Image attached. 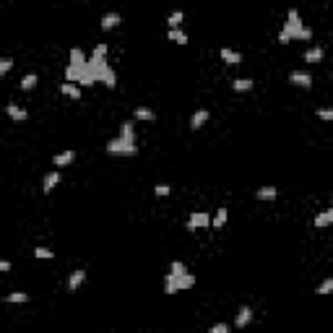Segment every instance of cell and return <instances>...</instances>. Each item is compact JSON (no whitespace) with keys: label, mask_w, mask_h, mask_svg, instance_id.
I'll return each instance as SVG.
<instances>
[{"label":"cell","mask_w":333,"mask_h":333,"mask_svg":"<svg viewBox=\"0 0 333 333\" xmlns=\"http://www.w3.org/2000/svg\"><path fill=\"white\" fill-rule=\"evenodd\" d=\"M276 196H279V190H276L273 185H263V188L255 190V198L258 200H273Z\"/></svg>","instance_id":"cell-15"},{"label":"cell","mask_w":333,"mask_h":333,"mask_svg":"<svg viewBox=\"0 0 333 333\" xmlns=\"http://www.w3.org/2000/svg\"><path fill=\"white\" fill-rule=\"evenodd\" d=\"M208 224H211V216L206 214V211H193L190 219H188L190 232H196V229H208Z\"/></svg>","instance_id":"cell-4"},{"label":"cell","mask_w":333,"mask_h":333,"mask_svg":"<svg viewBox=\"0 0 333 333\" xmlns=\"http://www.w3.org/2000/svg\"><path fill=\"white\" fill-rule=\"evenodd\" d=\"M34 258H39V261H52L55 250H50V247H34Z\"/></svg>","instance_id":"cell-24"},{"label":"cell","mask_w":333,"mask_h":333,"mask_svg":"<svg viewBox=\"0 0 333 333\" xmlns=\"http://www.w3.org/2000/svg\"><path fill=\"white\" fill-rule=\"evenodd\" d=\"M83 281H86V271L83 268H76V271L70 273V279H68V292H78Z\"/></svg>","instance_id":"cell-12"},{"label":"cell","mask_w":333,"mask_h":333,"mask_svg":"<svg viewBox=\"0 0 333 333\" xmlns=\"http://www.w3.org/2000/svg\"><path fill=\"white\" fill-rule=\"evenodd\" d=\"M331 292H333V276H328V279L318 286V289H315V294H320V297H326V294H331Z\"/></svg>","instance_id":"cell-27"},{"label":"cell","mask_w":333,"mask_h":333,"mask_svg":"<svg viewBox=\"0 0 333 333\" xmlns=\"http://www.w3.org/2000/svg\"><path fill=\"white\" fill-rule=\"evenodd\" d=\"M58 185H60V172L52 169V172H47V174L42 177V193L47 196V193H52L55 188H58Z\"/></svg>","instance_id":"cell-8"},{"label":"cell","mask_w":333,"mask_h":333,"mask_svg":"<svg viewBox=\"0 0 333 333\" xmlns=\"http://www.w3.org/2000/svg\"><path fill=\"white\" fill-rule=\"evenodd\" d=\"M196 286V276H193L190 271L188 273H166V279H164V292L166 294H177V292H188Z\"/></svg>","instance_id":"cell-3"},{"label":"cell","mask_w":333,"mask_h":333,"mask_svg":"<svg viewBox=\"0 0 333 333\" xmlns=\"http://www.w3.org/2000/svg\"><path fill=\"white\" fill-rule=\"evenodd\" d=\"M0 271H3V273L11 271V261H0Z\"/></svg>","instance_id":"cell-32"},{"label":"cell","mask_w":333,"mask_h":333,"mask_svg":"<svg viewBox=\"0 0 333 333\" xmlns=\"http://www.w3.org/2000/svg\"><path fill=\"white\" fill-rule=\"evenodd\" d=\"M208 117H211V112H208L206 107L196 109V112H193V117H190V131H200V128L208 123Z\"/></svg>","instance_id":"cell-6"},{"label":"cell","mask_w":333,"mask_h":333,"mask_svg":"<svg viewBox=\"0 0 333 333\" xmlns=\"http://www.w3.org/2000/svg\"><path fill=\"white\" fill-rule=\"evenodd\" d=\"M120 21H123V18H120V13H117V11H109V13L101 16L99 26H101L104 32H112V29H117V26H120Z\"/></svg>","instance_id":"cell-10"},{"label":"cell","mask_w":333,"mask_h":333,"mask_svg":"<svg viewBox=\"0 0 333 333\" xmlns=\"http://www.w3.org/2000/svg\"><path fill=\"white\" fill-rule=\"evenodd\" d=\"M289 83L292 86H300V89H310L312 86V76L307 70H292L289 73Z\"/></svg>","instance_id":"cell-5"},{"label":"cell","mask_w":333,"mask_h":333,"mask_svg":"<svg viewBox=\"0 0 333 333\" xmlns=\"http://www.w3.org/2000/svg\"><path fill=\"white\" fill-rule=\"evenodd\" d=\"M60 94L68 99H81V83L76 81H63L60 83Z\"/></svg>","instance_id":"cell-9"},{"label":"cell","mask_w":333,"mask_h":333,"mask_svg":"<svg viewBox=\"0 0 333 333\" xmlns=\"http://www.w3.org/2000/svg\"><path fill=\"white\" fill-rule=\"evenodd\" d=\"M169 193H172V188H169V185H164V182L154 185V196H156V198H166Z\"/></svg>","instance_id":"cell-28"},{"label":"cell","mask_w":333,"mask_h":333,"mask_svg":"<svg viewBox=\"0 0 333 333\" xmlns=\"http://www.w3.org/2000/svg\"><path fill=\"white\" fill-rule=\"evenodd\" d=\"M315 115H318V120H323V123H333V107H318Z\"/></svg>","instance_id":"cell-25"},{"label":"cell","mask_w":333,"mask_h":333,"mask_svg":"<svg viewBox=\"0 0 333 333\" xmlns=\"http://www.w3.org/2000/svg\"><path fill=\"white\" fill-rule=\"evenodd\" d=\"M312 227L315 229H326V227H331V219H328V211H320V214L312 219Z\"/></svg>","instance_id":"cell-23"},{"label":"cell","mask_w":333,"mask_h":333,"mask_svg":"<svg viewBox=\"0 0 333 333\" xmlns=\"http://www.w3.org/2000/svg\"><path fill=\"white\" fill-rule=\"evenodd\" d=\"M36 81H39V78H36V73H26L18 86H21V91H32V89L36 86Z\"/></svg>","instance_id":"cell-21"},{"label":"cell","mask_w":333,"mask_h":333,"mask_svg":"<svg viewBox=\"0 0 333 333\" xmlns=\"http://www.w3.org/2000/svg\"><path fill=\"white\" fill-rule=\"evenodd\" d=\"M232 89L237 91V94H245V91L253 89V81L250 78H237V81H232Z\"/></svg>","instance_id":"cell-22"},{"label":"cell","mask_w":333,"mask_h":333,"mask_svg":"<svg viewBox=\"0 0 333 333\" xmlns=\"http://www.w3.org/2000/svg\"><path fill=\"white\" fill-rule=\"evenodd\" d=\"M169 273H177V276L180 273H188V266H185L182 261H172L169 263Z\"/></svg>","instance_id":"cell-29"},{"label":"cell","mask_w":333,"mask_h":333,"mask_svg":"<svg viewBox=\"0 0 333 333\" xmlns=\"http://www.w3.org/2000/svg\"><path fill=\"white\" fill-rule=\"evenodd\" d=\"M221 60L227 63V66H239V63H242V55H239L237 50H229V47H221Z\"/></svg>","instance_id":"cell-13"},{"label":"cell","mask_w":333,"mask_h":333,"mask_svg":"<svg viewBox=\"0 0 333 333\" xmlns=\"http://www.w3.org/2000/svg\"><path fill=\"white\" fill-rule=\"evenodd\" d=\"M250 323H253V310L242 304V307L237 310V318H234V328H247Z\"/></svg>","instance_id":"cell-11"},{"label":"cell","mask_w":333,"mask_h":333,"mask_svg":"<svg viewBox=\"0 0 333 333\" xmlns=\"http://www.w3.org/2000/svg\"><path fill=\"white\" fill-rule=\"evenodd\" d=\"M5 115L11 117L13 123H24V120H29V112H26L24 107L13 104V101H8V104H5Z\"/></svg>","instance_id":"cell-7"},{"label":"cell","mask_w":333,"mask_h":333,"mask_svg":"<svg viewBox=\"0 0 333 333\" xmlns=\"http://www.w3.org/2000/svg\"><path fill=\"white\" fill-rule=\"evenodd\" d=\"M328 219H331V227H333V198H331V208H328Z\"/></svg>","instance_id":"cell-33"},{"label":"cell","mask_w":333,"mask_h":333,"mask_svg":"<svg viewBox=\"0 0 333 333\" xmlns=\"http://www.w3.org/2000/svg\"><path fill=\"white\" fill-rule=\"evenodd\" d=\"M294 39H312V29H307L302 21V16L297 8H289V13H286V21L279 32V42L281 44H289Z\"/></svg>","instance_id":"cell-1"},{"label":"cell","mask_w":333,"mask_h":333,"mask_svg":"<svg viewBox=\"0 0 333 333\" xmlns=\"http://www.w3.org/2000/svg\"><path fill=\"white\" fill-rule=\"evenodd\" d=\"M182 21H185V13L182 11H172L169 16H166V26H169V29H180Z\"/></svg>","instance_id":"cell-19"},{"label":"cell","mask_w":333,"mask_h":333,"mask_svg":"<svg viewBox=\"0 0 333 333\" xmlns=\"http://www.w3.org/2000/svg\"><path fill=\"white\" fill-rule=\"evenodd\" d=\"M208 333H229V326L227 323H216V326H211Z\"/></svg>","instance_id":"cell-31"},{"label":"cell","mask_w":333,"mask_h":333,"mask_svg":"<svg viewBox=\"0 0 333 333\" xmlns=\"http://www.w3.org/2000/svg\"><path fill=\"white\" fill-rule=\"evenodd\" d=\"M76 159V151H63V154H55L52 156V166H68Z\"/></svg>","instance_id":"cell-14"},{"label":"cell","mask_w":333,"mask_h":333,"mask_svg":"<svg viewBox=\"0 0 333 333\" xmlns=\"http://www.w3.org/2000/svg\"><path fill=\"white\" fill-rule=\"evenodd\" d=\"M133 117L141 120V123H154V120H156V112H154V109H149V107H135Z\"/></svg>","instance_id":"cell-16"},{"label":"cell","mask_w":333,"mask_h":333,"mask_svg":"<svg viewBox=\"0 0 333 333\" xmlns=\"http://www.w3.org/2000/svg\"><path fill=\"white\" fill-rule=\"evenodd\" d=\"M104 149H107V154H112V156H135L138 146H135V128H133V123H123V125H120V135L112 138Z\"/></svg>","instance_id":"cell-2"},{"label":"cell","mask_w":333,"mask_h":333,"mask_svg":"<svg viewBox=\"0 0 333 333\" xmlns=\"http://www.w3.org/2000/svg\"><path fill=\"white\" fill-rule=\"evenodd\" d=\"M323 58H326V50L323 47H310L304 52V63H323Z\"/></svg>","instance_id":"cell-17"},{"label":"cell","mask_w":333,"mask_h":333,"mask_svg":"<svg viewBox=\"0 0 333 333\" xmlns=\"http://www.w3.org/2000/svg\"><path fill=\"white\" fill-rule=\"evenodd\" d=\"M11 68H13V58H0V76L11 73Z\"/></svg>","instance_id":"cell-30"},{"label":"cell","mask_w":333,"mask_h":333,"mask_svg":"<svg viewBox=\"0 0 333 333\" xmlns=\"http://www.w3.org/2000/svg\"><path fill=\"white\" fill-rule=\"evenodd\" d=\"M5 302H11V304H16V302H29V294H26V292H11V294H5Z\"/></svg>","instance_id":"cell-26"},{"label":"cell","mask_w":333,"mask_h":333,"mask_svg":"<svg viewBox=\"0 0 333 333\" xmlns=\"http://www.w3.org/2000/svg\"><path fill=\"white\" fill-rule=\"evenodd\" d=\"M166 39L174 42V44H188V34H185L182 29H169L166 32Z\"/></svg>","instance_id":"cell-18"},{"label":"cell","mask_w":333,"mask_h":333,"mask_svg":"<svg viewBox=\"0 0 333 333\" xmlns=\"http://www.w3.org/2000/svg\"><path fill=\"white\" fill-rule=\"evenodd\" d=\"M227 216H229V211H227V208H219L216 216L211 219V227H214V229H221V227L227 224Z\"/></svg>","instance_id":"cell-20"}]
</instances>
